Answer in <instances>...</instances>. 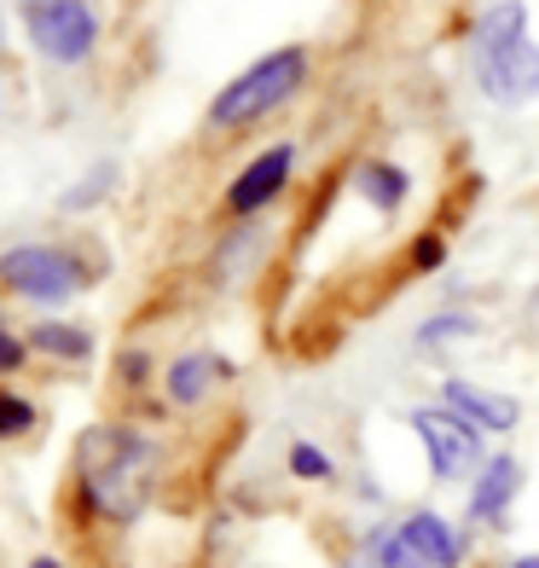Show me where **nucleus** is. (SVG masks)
I'll use <instances>...</instances> for the list:
<instances>
[{
    "label": "nucleus",
    "mask_w": 539,
    "mask_h": 568,
    "mask_svg": "<svg viewBox=\"0 0 539 568\" xmlns=\"http://www.w3.org/2000/svg\"><path fill=\"white\" fill-rule=\"evenodd\" d=\"M82 494L99 516H140V505L151 499V476H157V447L134 429H116V424H99L82 435Z\"/></svg>",
    "instance_id": "nucleus-1"
},
{
    "label": "nucleus",
    "mask_w": 539,
    "mask_h": 568,
    "mask_svg": "<svg viewBox=\"0 0 539 568\" xmlns=\"http://www.w3.org/2000/svg\"><path fill=\"white\" fill-rule=\"evenodd\" d=\"M302 75H307V53H302V47L267 53L262 64H250L238 82L221 88V99L210 105V122L215 128H250V122H262L267 111H278L302 88Z\"/></svg>",
    "instance_id": "nucleus-2"
},
{
    "label": "nucleus",
    "mask_w": 539,
    "mask_h": 568,
    "mask_svg": "<svg viewBox=\"0 0 539 568\" xmlns=\"http://www.w3.org/2000/svg\"><path fill=\"white\" fill-rule=\"evenodd\" d=\"M23 30H30V41L41 47L47 59L59 64H82L93 53V7L88 0H23Z\"/></svg>",
    "instance_id": "nucleus-3"
},
{
    "label": "nucleus",
    "mask_w": 539,
    "mask_h": 568,
    "mask_svg": "<svg viewBox=\"0 0 539 568\" xmlns=\"http://www.w3.org/2000/svg\"><path fill=\"white\" fill-rule=\"evenodd\" d=\"M0 278L30 302H64V296H75V284H82V267H75L64 250L18 244V250L0 255Z\"/></svg>",
    "instance_id": "nucleus-4"
},
{
    "label": "nucleus",
    "mask_w": 539,
    "mask_h": 568,
    "mask_svg": "<svg viewBox=\"0 0 539 568\" xmlns=\"http://www.w3.org/2000/svg\"><path fill=\"white\" fill-rule=\"evenodd\" d=\"M476 82L499 105H528L539 93V47L528 36L499 41V47H476Z\"/></svg>",
    "instance_id": "nucleus-5"
},
{
    "label": "nucleus",
    "mask_w": 539,
    "mask_h": 568,
    "mask_svg": "<svg viewBox=\"0 0 539 568\" xmlns=\"http://www.w3.org/2000/svg\"><path fill=\"white\" fill-rule=\"evenodd\" d=\"M418 429V442H424V453H429V470L441 476V481H452V476H465V470H476L481 464V435H476V424H465L458 412H413L406 418Z\"/></svg>",
    "instance_id": "nucleus-6"
},
{
    "label": "nucleus",
    "mask_w": 539,
    "mask_h": 568,
    "mask_svg": "<svg viewBox=\"0 0 539 568\" xmlns=\"http://www.w3.org/2000/svg\"><path fill=\"white\" fill-rule=\"evenodd\" d=\"M291 163H296V151L291 145H273L262 151L238 180H233V192H226V210L233 215H255V210H267V203L285 192V180H291Z\"/></svg>",
    "instance_id": "nucleus-7"
},
{
    "label": "nucleus",
    "mask_w": 539,
    "mask_h": 568,
    "mask_svg": "<svg viewBox=\"0 0 539 568\" xmlns=\"http://www.w3.org/2000/svg\"><path fill=\"white\" fill-rule=\"evenodd\" d=\"M517 487H522V464L510 458V453H494V458L481 464L476 487H470V516H476V523H499L505 505L517 499Z\"/></svg>",
    "instance_id": "nucleus-8"
},
{
    "label": "nucleus",
    "mask_w": 539,
    "mask_h": 568,
    "mask_svg": "<svg viewBox=\"0 0 539 568\" xmlns=\"http://www.w3.org/2000/svg\"><path fill=\"white\" fill-rule=\"evenodd\" d=\"M400 539L413 546V557H418L424 568H458V562H465L458 534H452L435 510H413V516H406V523H400Z\"/></svg>",
    "instance_id": "nucleus-9"
},
{
    "label": "nucleus",
    "mask_w": 539,
    "mask_h": 568,
    "mask_svg": "<svg viewBox=\"0 0 539 568\" xmlns=\"http://www.w3.org/2000/svg\"><path fill=\"white\" fill-rule=\"evenodd\" d=\"M447 406H452L465 424H476V429H517V418H522L510 395L476 389V383H447Z\"/></svg>",
    "instance_id": "nucleus-10"
},
{
    "label": "nucleus",
    "mask_w": 539,
    "mask_h": 568,
    "mask_svg": "<svg viewBox=\"0 0 539 568\" xmlns=\"http://www.w3.org/2000/svg\"><path fill=\"white\" fill-rule=\"evenodd\" d=\"M343 568H424V562L413 557V546H406L400 528H395V534H366V539L348 551Z\"/></svg>",
    "instance_id": "nucleus-11"
},
{
    "label": "nucleus",
    "mask_w": 539,
    "mask_h": 568,
    "mask_svg": "<svg viewBox=\"0 0 539 568\" xmlns=\"http://www.w3.org/2000/svg\"><path fill=\"white\" fill-rule=\"evenodd\" d=\"M517 36H528V7H522V0H499L494 12L476 18L470 47H499V41H517Z\"/></svg>",
    "instance_id": "nucleus-12"
},
{
    "label": "nucleus",
    "mask_w": 539,
    "mask_h": 568,
    "mask_svg": "<svg viewBox=\"0 0 539 568\" xmlns=\"http://www.w3.org/2000/svg\"><path fill=\"white\" fill-rule=\"evenodd\" d=\"M215 372H221V359H215V354H186V359H174L169 395H174L180 406H192V400H203V389L215 383Z\"/></svg>",
    "instance_id": "nucleus-13"
},
{
    "label": "nucleus",
    "mask_w": 539,
    "mask_h": 568,
    "mask_svg": "<svg viewBox=\"0 0 539 568\" xmlns=\"http://www.w3.org/2000/svg\"><path fill=\"white\" fill-rule=\"evenodd\" d=\"M359 192L372 197V210H400V197H406V174L400 169H389V163H366L359 169Z\"/></svg>",
    "instance_id": "nucleus-14"
},
{
    "label": "nucleus",
    "mask_w": 539,
    "mask_h": 568,
    "mask_svg": "<svg viewBox=\"0 0 539 568\" xmlns=\"http://www.w3.org/2000/svg\"><path fill=\"white\" fill-rule=\"evenodd\" d=\"M35 348L64 354V359H82L88 354V337H82V331H70V325H35Z\"/></svg>",
    "instance_id": "nucleus-15"
},
{
    "label": "nucleus",
    "mask_w": 539,
    "mask_h": 568,
    "mask_svg": "<svg viewBox=\"0 0 539 568\" xmlns=\"http://www.w3.org/2000/svg\"><path fill=\"white\" fill-rule=\"evenodd\" d=\"M470 331H476V320H465V314H441V320H429V325L418 331V343L435 348V343H447V337H470Z\"/></svg>",
    "instance_id": "nucleus-16"
},
{
    "label": "nucleus",
    "mask_w": 539,
    "mask_h": 568,
    "mask_svg": "<svg viewBox=\"0 0 539 568\" xmlns=\"http://www.w3.org/2000/svg\"><path fill=\"white\" fill-rule=\"evenodd\" d=\"M291 470L307 476V481H319V476H330V458H325L314 442H296V447H291Z\"/></svg>",
    "instance_id": "nucleus-17"
},
{
    "label": "nucleus",
    "mask_w": 539,
    "mask_h": 568,
    "mask_svg": "<svg viewBox=\"0 0 539 568\" xmlns=\"http://www.w3.org/2000/svg\"><path fill=\"white\" fill-rule=\"evenodd\" d=\"M30 418H35V412L23 406V400L0 395V435H18V429H30Z\"/></svg>",
    "instance_id": "nucleus-18"
},
{
    "label": "nucleus",
    "mask_w": 539,
    "mask_h": 568,
    "mask_svg": "<svg viewBox=\"0 0 539 568\" xmlns=\"http://www.w3.org/2000/svg\"><path fill=\"white\" fill-rule=\"evenodd\" d=\"M413 267H418V273L441 267V239H418V244H413Z\"/></svg>",
    "instance_id": "nucleus-19"
},
{
    "label": "nucleus",
    "mask_w": 539,
    "mask_h": 568,
    "mask_svg": "<svg viewBox=\"0 0 539 568\" xmlns=\"http://www.w3.org/2000/svg\"><path fill=\"white\" fill-rule=\"evenodd\" d=\"M18 359H23V348H18L12 337H0V372H12V366H18Z\"/></svg>",
    "instance_id": "nucleus-20"
},
{
    "label": "nucleus",
    "mask_w": 539,
    "mask_h": 568,
    "mask_svg": "<svg viewBox=\"0 0 539 568\" xmlns=\"http://www.w3.org/2000/svg\"><path fill=\"white\" fill-rule=\"evenodd\" d=\"M510 568H539V557H517V562H510Z\"/></svg>",
    "instance_id": "nucleus-21"
},
{
    "label": "nucleus",
    "mask_w": 539,
    "mask_h": 568,
    "mask_svg": "<svg viewBox=\"0 0 539 568\" xmlns=\"http://www.w3.org/2000/svg\"><path fill=\"white\" fill-rule=\"evenodd\" d=\"M30 568H59V562H53V557H35V562H30Z\"/></svg>",
    "instance_id": "nucleus-22"
}]
</instances>
